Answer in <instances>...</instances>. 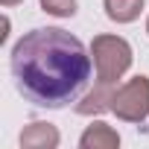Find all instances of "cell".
Returning <instances> with one entry per match:
<instances>
[{
    "label": "cell",
    "instance_id": "5",
    "mask_svg": "<svg viewBox=\"0 0 149 149\" xmlns=\"http://www.w3.org/2000/svg\"><path fill=\"white\" fill-rule=\"evenodd\" d=\"M114 85H102L97 82L94 91H88L79 102H76V114L82 117H94V114H102V111H111V100H114Z\"/></svg>",
    "mask_w": 149,
    "mask_h": 149
},
{
    "label": "cell",
    "instance_id": "10",
    "mask_svg": "<svg viewBox=\"0 0 149 149\" xmlns=\"http://www.w3.org/2000/svg\"><path fill=\"white\" fill-rule=\"evenodd\" d=\"M146 32H149V18H146Z\"/></svg>",
    "mask_w": 149,
    "mask_h": 149
},
{
    "label": "cell",
    "instance_id": "9",
    "mask_svg": "<svg viewBox=\"0 0 149 149\" xmlns=\"http://www.w3.org/2000/svg\"><path fill=\"white\" fill-rule=\"evenodd\" d=\"M3 6H18V3H24V0H0Z\"/></svg>",
    "mask_w": 149,
    "mask_h": 149
},
{
    "label": "cell",
    "instance_id": "3",
    "mask_svg": "<svg viewBox=\"0 0 149 149\" xmlns=\"http://www.w3.org/2000/svg\"><path fill=\"white\" fill-rule=\"evenodd\" d=\"M111 111L126 123H143L149 117V79L134 76L114 91Z\"/></svg>",
    "mask_w": 149,
    "mask_h": 149
},
{
    "label": "cell",
    "instance_id": "6",
    "mask_svg": "<svg viewBox=\"0 0 149 149\" xmlns=\"http://www.w3.org/2000/svg\"><path fill=\"white\" fill-rule=\"evenodd\" d=\"M79 146H82V149H117V146H120V134H117L108 123L97 120V123H91V126L82 132Z\"/></svg>",
    "mask_w": 149,
    "mask_h": 149
},
{
    "label": "cell",
    "instance_id": "4",
    "mask_svg": "<svg viewBox=\"0 0 149 149\" xmlns=\"http://www.w3.org/2000/svg\"><path fill=\"white\" fill-rule=\"evenodd\" d=\"M21 146L24 149H56L58 146V140H61V134H58V129L53 126V123H29L24 132H21Z\"/></svg>",
    "mask_w": 149,
    "mask_h": 149
},
{
    "label": "cell",
    "instance_id": "1",
    "mask_svg": "<svg viewBox=\"0 0 149 149\" xmlns=\"http://www.w3.org/2000/svg\"><path fill=\"white\" fill-rule=\"evenodd\" d=\"M12 76L18 91L41 108H64L91 79V56L76 35L58 26L24 32L12 47Z\"/></svg>",
    "mask_w": 149,
    "mask_h": 149
},
{
    "label": "cell",
    "instance_id": "8",
    "mask_svg": "<svg viewBox=\"0 0 149 149\" xmlns=\"http://www.w3.org/2000/svg\"><path fill=\"white\" fill-rule=\"evenodd\" d=\"M41 9L56 18H73L76 15V0H41Z\"/></svg>",
    "mask_w": 149,
    "mask_h": 149
},
{
    "label": "cell",
    "instance_id": "7",
    "mask_svg": "<svg viewBox=\"0 0 149 149\" xmlns=\"http://www.w3.org/2000/svg\"><path fill=\"white\" fill-rule=\"evenodd\" d=\"M143 12V0H105V15L114 24H132Z\"/></svg>",
    "mask_w": 149,
    "mask_h": 149
},
{
    "label": "cell",
    "instance_id": "2",
    "mask_svg": "<svg viewBox=\"0 0 149 149\" xmlns=\"http://www.w3.org/2000/svg\"><path fill=\"white\" fill-rule=\"evenodd\" d=\"M91 56L97 82L102 85H117V79H123V73L132 67V44L120 35H97L91 41Z\"/></svg>",
    "mask_w": 149,
    "mask_h": 149
}]
</instances>
